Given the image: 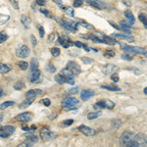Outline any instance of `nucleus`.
<instances>
[{
  "label": "nucleus",
  "mask_w": 147,
  "mask_h": 147,
  "mask_svg": "<svg viewBox=\"0 0 147 147\" xmlns=\"http://www.w3.org/2000/svg\"><path fill=\"white\" fill-rule=\"evenodd\" d=\"M80 106V101L75 97H69L62 102V107L66 111H71L74 109H78Z\"/></svg>",
  "instance_id": "f257e3e1"
},
{
  "label": "nucleus",
  "mask_w": 147,
  "mask_h": 147,
  "mask_svg": "<svg viewBox=\"0 0 147 147\" xmlns=\"http://www.w3.org/2000/svg\"><path fill=\"white\" fill-rule=\"evenodd\" d=\"M58 22L65 30H69V32H76V30H77L78 23L75 22V21L69 20V19H66V18H62V19H60Z\"/></svg>",
  "instance_id": "f03ea898"
},
{
  "label": "nucleus",
  "mask_w": 147,
  "mask_h": 147,
  "mask_svg": "<svg viewBox=\"0 0 147 147\" xmlns=\"http://www.w3.org/2000/svg\"><path fill=\"white\" fill-rule=\"evenodd\" d=\"M134 132L130 131V130H125L122 134L120 137V144L122 146H129L130 147V143H131L132 139L134 137Z\"/></svg>",
  "instance_id": "7ed1b4c3"
},
{
  "label": "nucleus",
  "mask_w": 147,
  "mask_h": 147,
  "mask_svg": "<svg viewBox=\"0 0 147 147\" xmlns=\"http://www.w3.org/2000/svg\"><path fill=\"white\" fill-rule=\"evenodd\" d=\"M120 47L122 50L127 51V53L129 54H139V55H146V50L141 47H136V46H129L127 44L120 43Z\"/></svg>",
  "instance_id": "20e7f679"
},
{
  "label": "nucleus",
  "mask_w": 147,
  "mask_h": 147,
  "mask_svg": "<svg viewBox=\"0 0 147 147\" xmlns=\"http://www.w3.org/2000/svg\"><path fill=\"white\" fill-rule=\"evenodd\" d=\"M146 144H147L146 134H138L136 136H134L131 143H130V147H142V146H146Z\"/></svg>",
  "instance_id": "39448f33"
},
{
  "label": "nucleus",
  "mask_w": 147,
  "mask_h": 147,
  "mask_svg": "<svg viewBox=\"0 0 147 147\" xmlns=\"http://www.w3.org/2000/svg\"><path fill=\"white\" fill-rule=\"evenodd\" d=\"M15 131V127L13 125H4V127H0V137L2 138H7L14 134Z\"/></svg>",
  "instance_id": "423d86ee"
},
{
  "label": "nucleus",
  "mask_w": 147,
  "mask_h": 147,
  "mask_svg": "<svg viewBox=\"0 0 147 147\" xmlns=\"http://www.w3.org/2000/svg\"><path fill=\"white\" fill-rule=\"evenodd\" d=\"M56 136V134L47 129H42L40 130V137L43 141H49L54 139Z\"/></svg>",
  "instance_id": "0eeeda50"
},
{
  "label": "nucleus",
  "mask_w": 147,
  "mask_h": 147,
  "mask_svg": "<svg viewBox=\"0 0 147 147\" xmlns=\"http://www.w3.org/2000/svg\"><path fill=\"white\" fill-rule=\"evenodd\" d=\"M67 69L73 74L74 76L80 75V72H82V70H80V67L79 64H77L76 62H73V61H71V62H69L67 64Z\"/></svg>",
  "instance_id": "6e6552de"
},
{
  "label": "nucleus",
  "mask_w": 147,
  "mask_h": 147,
  "mask_svg": "<svg viewBox=\"0 0 147 147\" xmlns=\"http://www.w3.org/2000/svg\"><path fill=\"white\" fill-rule=\"evenodd\" d=\"M30 48L27 45H21L19 48L16 50V55L20 58H27V57L30 55Z\"/></svg>",
  "instance_id": "1a4fd4ad"
},
{
  "label": "nucleus",
  "mask_w": 147,
  "mask_h": 147,
  "mask_svg": "<svg viewBox=\"0 0 147 147\" xmlns=\"http://www.w3.org/2000/svg\"><path fill=\"white\" fill-rule=\"evenodd\" d=\"M42 80L41 77V72L37 69V70L32 71V76H30V82L32 84H38Z\"/></svg>",
  "instance_id": "9d476101"
},
{
  "label": "nucleus",
  "mask_w": 147,
  "mask_h": 147,
  "mask_svg": "<svg viewBox=\"0 0 147 147\" xmlns=\"http://www.w3.org/2000/svg\"><path fill=\"white\" fill-rule=\"evenodd\" d=\"M118 69L119 68L116 65H113V64H106L105 66H103L102 72L104 73V75H111V74L117 72Z\"/></svg>",
  "instance_id": "9b49d317"
},
{
  "label": "nucleus",
  "mask_w": 147,
  "mask_h": 147,
  "mask_svg": "<svg viewBox=\"0 0 147 147\" xmlns=\"http://www.w3.org/2000/svg\"><path fill=\"white\" fill-rule=\"evenodd\" d=\"M79 129L82 134H84V136H92L96 134L95 129H91V127H86V125H80Z\"/></svg>",
  "instance_id": "f8f14e48"
},
{
  "label": "nucleus",
  "mask_w": 147,
  "mask_h": 147,
  "mask_svg": "<svg viewBox=\"0 0 147 147\" xmlns=\"http://www.w3.org/2000/svg\"><path fill=\"white\" fill-rule=\"evenodd\" d=\"M19 122H22V123H27V122H30L32 121V114L30 112H25V113H22L20 115H18L16 117Z\"/></svg>",
  "instance_id": "ddd939ff"
},
{
  "label": "nucleus",
  "mask_w": 147,
  "mask_h": 147,
  "mask_svg": "<svg viewBox=\"0 0 147 147\" xmlns=\"http://www.w3.org/2000/svg\"><path fill=\"white\" fill-rule=\"evenodd\" d=\"M58 41H59V43H60L63 47H65V48H68L69 46L73 45V43L71 42L70 38H69L67 35H62V36H59L58 37Z\"/></svg>",
  "instance_id": "4468645a"
},
{
  "label": "nucleus",
  "mask_w": 147,
  "mask_h": 147,
  "mask_svg": "<svg viewBox=\"0 0 147 147\" xmlns=\"http://www.w3.org/2000/svg\"><path fill=\"white\" fill-rule=\"evenodd\" d=\"M111 36L116 37V38H119V39L125 40V41H127V42H134V38L129 34L127 35V34H113Z\"/></svg>",
  "instance_id": "2eb2a0df"
},
{
  "label": "nucleus",
  "mask_w": 147,
  "mask_h": 147,
  "mask_svg": "<svg viewBox=\"0 0 147 147\" xmlns=\"http://www.w3.org/2000/svg\"><path fill=\"white\" fill-rule=\"evenodd\" d=\"M95 94V92L93 90H82L80 92V99L82 101H86L87 99H89Z\"/></svg>",
  "instance_id": "dca6fc26"
},
{
  "label": "nucleus",
  "mask_w": 147,
  "mask_h": 147,
  "mask_svg": "<svg viewBox=\"0 0 147 147\" xmlns=\"http://www.w3.org/2000/svg\"><path fill=\"white\" fill-rule=\"evenodd\" d=\"M35 97H27L26 100H24L20 105V109H26L27 107H28L30 105H32L34 103Z\"/></svg>",
  "instance_id": "f3484780"
},
{
  "label": "nucleus",
  "mask_w": 147,
  "mask_h": 147,
  "mask_svg": "<svg viewBox=\"0 0 147 147\" xmlns=\"http://www.w3.org/2000/svg\"><path fill=\"white\" fill-rule=\"evenodd\" d=\"M86 1V3H88L89 5L95 7L97 9H104L105 8V5H104L103 3H101V2L97 1V0H85Z\"/></svg>",
  "instance_id": "a211bd4d"
},
{
  "label": "nucleus",
  "mask_w": 147,
  "mask_h": 147,
  "mask_svg": "<svg viewBox=\"0 0 147 147\" xmlns=\"http://www.w3.org/2000/svg\"><path fill=\"white\" fill-rule=\"evenodd\" d=\"M102 41L105 42L106 44H109V45H115L118 42L116 41V39L112 36H107V35H103V38H102Z\"/></svg>",
  "instance_id": "6ab92c4d"
},
{
  "label": "nucleus",
  "mask_w": 147,
  "mask_h": 147,
  "mask_svg": "<svg viewBox=\"0 0 147 147\" xmlns=\"http://www.w3.org/2000/svg\"><path fill=\"white\" fill-rule=\"evenodd\" d=\"M125 18L127 19V23H129V25H134V22H136V19H134V14H132L129 10H127L125 12Z\"/></svg>",
  "instance_id": "aec40b11"
},
{
  "label": "nucleus",
  "mask_w": 147,
  "mask_h": 147,
  "mask_svg": "<svg viewBox=\"0 0 147 147\" xmlns=\"http://www.w3.org/2000/svg\"><path fill=\"white\" fill-rule=\"evenodd\" d=\"M38 94H42L41 89H30L26 93V97H36Z\"/></svg>",
  "instance_id": "412c9836"
},
{
  "label": "nucleus",
  "mask_w": 147,
  "mask_h": 147,
  "mask_svg": "<svg viewBox=\"0 0 147 147\" xmlns=\"http://www.w3.org/2000/svg\"><path fill=\"white\" fill-rule=\"evenodd\" d=\"M82 37H84V38H87V39H91L92 41H94V42H103L102 41V39L99 38L98 36H96V35H94V34H84L82 35Z\"/></svg>",
  "instance_id": "4be33fe9"
},
{
  "label": "nucleus",
  "mask_w": 147,
  "mask_h": 147,
  "mask_svg": "<svg viewBox=\"0 0 147 147\" xmlns=\"http://www.w3.org/2000/svg\"><path fill=\"white\" fill-rule=\"evenodd\" d=\"M10 70H11V68L9 67V66L0 63V74H1V75H5V74L9 73Z\"/></svg>",
  "instance_id": "5701e85b"
},
{
  "label": "nucleus",
  "mask_w": 147,
  "mask_h": 147,
  "mask_svg": "<svg viewBox=\"0 0 147 147\" xmlns=\"http://www.w3.org/2000/svg\"><path fill=\"white\" fill-rule=\"evenodd\" d=\"M101 88L104 89H107V90L110 91H119L120 90V87L119 86H116V85H101Z\"/></svg>",
  "instance_id": "b1692460"
},
{
  "label": "nucleus",
  "mask_w": 147,
  "mask_h": 147,
  "mask_svg": "<svg viewBox=\"0 0 147 147\" xmlns=\"http://www.w3.org/2000/svg\"><path fill=\"white\" fill-rule=\"evenodd\" d=\"M61 8L63 9V11L65 12L67 15L71 16V17H73L74 14H75V11H74V9L72 7H61Z\"/></svg>",
  "instance_id": "393cba45"
},
{
  "label": "nucleus",
  "mask_w": 147,
  "mask_h": 147,
  "mask_svg": "<svg viewBox=\"0 0 147 147\" xmlns=\"http://www.w3.org/2000/svg\"><path fill=\"white\" fill-rule=\"evenodd\" d=\"M37 68H38V61L36 58H32L30 61V69H32V71H34L37 70Z\"/></svg>",
  "instance_id": "a878e982"
},
{
  "label": "nucleus",
  "mask_w": 147,
  "mask_h": 147,
  "mask_svg": "<svg viewBox=\"0 0 147 147\" xmlns=\"http://www.w3.org/2000/svg\"><path fill=\"white\" fill-rule=\"evenodd\" d=\"M10 20V16L8 15H3V14H0V26L6 24L8 21Z\"/></svg>",
  "instance_id": "bb28decb"
},
{
  "label": "nucleus",
  "mask_w": 147,
  "mask_h": 147,
  "mask_svg": "<svg viewBox=\"0 0 147 147\" xmlns=\"http://www.w3.org/2000/svg\"><path fill=\"white\" fill-rule=\"evenodd\" d=\"M100 115H102L101 111H98V112H91V113H89L88 115H87V118H88V120H93V119L98 118Z\"/></svg>",
  "instance_id": "cd10ccee"
},
{
  "label": "nucleus",
  "mask_w": 147,
  "mask_h": 147,
  "mask_svg": "<svg viewBox=\"0 0 147 147\" xmlns=\"http://www.w3.org/2000/svg\"><path fill=\"white\" fill-rule=\"evenodd\" d=\"M104 102V106H105V108L107 109H113L115 107V103L112 102L111 100H108V99H105V100H103Z\"/></svg>",
  "instance_id": "c85d7f7f"
},
{
  "label": "nucleus",
  "mask_w": 147,
  "mask_h": 147,
  "mask_svg": "<svg viewBox=\"0 0 147 147\" xmlns=\"http://www.w3.org/2000/svg\"><path fill=\"white\" fill-rule=\"evenodd\" d=\"M22 23H23V25L28 28V25L30 24V19L28 18V16L23 15V16H22Z\"/></svg>",
  "instance_id": "c756f323"
},
{
  "label": "nucleus",
  "mask_w": 147,
  "mask_h": 147,
  "mask_svg": "<svg viewBox=\"0 0 147 147\" xmlns=\"http://www.w3.org/2000/svg\"><path fill=\"white\" fill-rule=\"evenodd\" d=\"M14 104H15V103H14L13 101H6V102H4V103H2L1 105H0V110H4V109L10 107V106H13Z\"/></svg>",
  "instance_id": "7c9ffc66"
},
{
  "label": "nucleus",
  "mask_w": 147,
  "mask_h": 147,
  "mask_svg": "<svg viewBox=\"0 0 147 147\" xmlns=\"http://www.w3.org/2000/svg\"><path fill=\"white\" fill-rule=\"evenodd\" d=\"M18 66L21 68V70H23V71H26L28 68V62H26V61H19Z\"/></svg>",
  "instance_id": "2f4dec72"
},
{
  "label": "nucleus",
  "mask_w": 147,
  "mask_h": 147,
  "mask_svg": "<svg viewBox=\"0 0 147 147\" xmlns=\"http://www.w3.org/2000/svg\"><path fill=\"white\" fill-rule=\"evenodd\" d=\"M24 87H25V84H24V82H17L15 84H14V88L16 89V90H21V89H23Z\"/></svg>",
  "instance_id": "473e14b6"
},
{
  "label": "nucleus",
  "mask_w": 147,
  "mask_h": 147,
  "mask_svg": "<svg viewBox=\"0 0 147 147\" xmlns=\"http://www.w3.org/2000/svg\"><path fill=\"white\" fill-rule=\"evenodd\" d=\"M50 51H51L52 56H54V57H58L61 53L60 49L57 48V47H52V48L50 49Z\"/></svg>",
  "instance_id": "72a5a7b5"
},
{
  "label": "nucleus",
  "mask_w": 147,
  "mask_h": 147,
  "mask_svg": "<svg viewBox=\"0 0 147 147\" xmlns=\"http://www.w3.org/2000/svg\"><path fill=\"white\" fill-rule=\"evenodd\" d=\"M8 39V34L4 32H0V43H3Z\"/></svg>",
  "instance_id": "f704fd0d"
},
{
  "label": "nucleus",
  "mask_w": 147,
  "mask_h": 147,
  "mask_svg": "<svg viewBox=\"0 0 147 147\" xmlns=\"http://www.w3.org/2000/svg\"><path fill=\"white\" fill-rule=\"evenodd\" d=\"M55 80L58 84H64L65 82V77H63L62 75H57V76H55Z\"/></svg>",
  "instance_id": "c9c22d12"
},
{
  "label": "nucleus",
  "mask_w": 147,
  "mask_h": 147,
  "mask_svg": "<svg viewBox=\"0 0 147 147\" xmlns=\"http://www.w3.org/2000/svg\"><path fill=\"white\" fill-rule=\"evenodd\" d=\"M80 26H82V27L88 28V30H93V28H94L93 26L90 25V24H88V23H86V22H84V21H82V22H80Z\"/></svg>",
  "instance_id": "e433bc0d"
},
{
  "label": "nucleus",
  "mask_w": 147,
  "mask_h": 147,
  "mask_svg": "<svg viewBox=\"0 0 147 147\" xmlns=\"http://www.w3.org/2000/svg\"><path fill=\"white\" fill-rule=\"evenodd\" d=\"M74 123V120H65L63 122H61V125L62 127H69V125H73Z\"/></svg>",
  "instance_id": "4c0bfd02"
},
{
  "label": "nucleus",
  "mask_w": 147,
  "mask_h": 147,
  "mask_svg": "<svg viewBox=\"0 0 147 147\" xmlns=\"http://www.w3.org/2000/svg\"><path fill=\"white\" fill-rule=\"evenodd\" d=\"M46 70L48 71L49 73H55L56 68L54 67L53 64H48V65H47V67H46Z\"/></svg>",
  "instance_id": "58836bf2"
},
{
  "label": "nucleus",
  "mask_w": 147,
  "mask_h": 147,
  "mask_svg": "<svg viewBox=\"0 0 147 147\" xmlns=\"http://www.w3.org/2000/svg\"><path fill=\"white\" fill-rule=\"evenodd\" d=\"M28 137V140L32 142H37L38 141V138H37L36 136H34V134H28L27 136Z\"/></svg>",
  "instance_id": "ea45409f"
},
{
  "label": "nucleus",
  "mask_w": 147,
  "mask_h": 147,
  "mask_svg": "<svg viewBox=\"0 0 147 147\" xmlns=\"http://www.w3.org/2000/svg\"><path fill=\"white\" fill-rule=\"evenodd\" d=\"M122 58L124 59V60H127V61H131L134 57H132V55H130L129 53H125V54H123Z\"/></svg>",
  "instance_id": "a19ab883"
},
{
  "label": "nucleus",
  "mask_w": 147,
  "mask_h": 147,
  "mask_svg": "<svg viewBox=\"0 0 147 147\" xmlns=\"http://www.w3.org/2000/svg\"><path fill=\"white\" fill-rule=\"evenodd\" d=\"M104 56L111 58V57H114V56H115V52L112 51V50H106L105 52H104Z\"/></svg>",
  "instance_id": "79ce46f5"
},
{
  "label": "nucleus",
  "mask_w": 147,
  "mask_h": 147,
  "mask_svg": "<svg viewBox=\"0 0 147 147\" xmlns=\"http://www.w3.org/2000/svg\"><path fill=\"white\" fill-rule=\"evenodd\" d=\"M82 60L84 64H92L93 63V60H92L91 58H88V57H82Z\"/></svg>",
  "instance_id": "37998d69"
},
{
  "label": "nucleus",
  "mask_w": 147,
  "mask_h": 147,
  "mask_svg": "<svg viewBox=\"0 0 147 147\" xmlns=\"http://www.w3.org/2000/svg\"><path fill=\"white\" fill-rule=\"evenodd\" d=\"M84 3V0H75L74 1V7H80Z\"/></svg>",
  "instance_id": "c03bdc74"
},
{
  "label": "nucleus",
  "mask_w": 147,
  "mask_h": 147,
  "mask_svg": "<svg viewBox=\"0 0 147 147\" xmlns=\"http://www.w3.org/2000/svg\"><path fill=\"white\" fill-rule=\"evenodd\" d=\"M111 75H112V76H111V80H112L113 82H117L118 80H119V76H118L117 74H114L113 73V74H111Z\"/></svg>",
  "instance_id": "a18cd8bd"
},
{
  "label": "nucleus",
  "mask_w": 147,
  "mask_h": 147,
  "mask_svg": "<svg viewBox=\"0 0 147 147\" xmlns=\"http://www.w3.org/2000/svg\"><path fill=\"white\" fill-rule=\"evenodd\" d=\"M10 1V3L12 4V6H13V8L15 9H19V4H18V1H16V0H9Z\"/></svg>",
  "instance_id": "49530a36"
},
{
  "label": "nucleus",
  "mask_w": 147,
  "mask_h": 147,
  "mask_svg": "<svg viewBox=\"0 0 147 147\" xmlns=\"http://www.w3.org/2000/svg\"><path fill=\"white\" fill-rule=\"evenodd\" d=\"M41 102H42V104H43L44 106H49V105H50V104H51V101L49 100L48 98H44V99H42Z\"/></svg>",
  "instance_id": "de8ad7c7"
},
{
  "label": "nucleus",
  "mask_w": 147,
  "mask_h": 147,
  "mask_svg": "<svg viewBox=\"0 0 147 147\" xmlns=\"http://www.w3.org/2000/svg\"><path fill=\"white\" fill-rule=\"evenodd\" d=\"M139 20H140L141 22L144 24V27L146 28V17H145V16L140 14V15H139Z\"/></svg>",
  "instance_id": "09e8293b"
},
{
  "label": "nucleus",
  "mask_w": 147,
  "mask_h": 147,
  "mask_svg": "<svg viewBox=\"0 0 147 147\" xmlns=\"http://www.w3.org/2000/svg\"><path fill=\"white\" fill-rule=\"evenodd\" d=\"M32 141H25V142H23V143H21L20 145V147H23V146H28V147H30V146H32Z\"/></svg>",
  "instance_id": "8fccbe9b"
},
{
  "label": "nucleus",
  "mask_w": 147,
  "mask_h": 147,
  "mask_svg": "<svg viewBox=\"0 0 147 147\" xmlns=\"http://www.w3.org/2000/svg\"><path fill=\"white\" fill-rule=\"evenodd\" d=\"M78 91H79V88H78V87L69 89V93L70 94H76V93H78Z\"/></svg>",
  "instance_id": "3c124183"
},
{
  "label": "nucleus",
  "mask_w": 147,
  "mask_h": 147,
  "mask_svg": "<svg viewBox=\"0 0 147 147\" xmlns=\"http://www.w3.org/2000/svg\"><path fill=\"white\" fill-rule=\"evenodd\" d=\"M39 34H40V37H43L44 36V28L42 27H39Z\"/></svg>",
  "instance_id": "603ef678"
},
{
  "label": "nucleus",
  "mask_w": 147,
  "mask_h": 147,
  "mask_svg": "<svg viewBox=\"0 0 147 147\" xmlns=\"http://www.w3.org/2000/svg\"><path fill=\"white\" fill-rule=\"evenodd\" d=\"M30 40H32V45H34V46L36 45V39H35V37L34 36V35H32V36H30Z\"/></svg>",
  "instance_id": "864d4df0"
},
{
  "label": "nucleus",
  "mask_w": 147,
  "mask_h": 147,
  "mask_svg": "<svg viewBox=\"0 0 147 147\" xmlns=\"http://www.w3.org/2000/svg\"><path fill=\"white\" fill-rule=\"evenodd\" d=\"M36 3L38 4V5H45L46 1L45 0H36Z\"/></svg>",
  "instance_id": "5fc2aeb1"
},
{
  "label": "nucleus",
  "mask_w": 147,
  "mask_h": 147,
  "mask_svg": "<svg viewBox=\"0 0 147 147\" xmlns=\"http://www.w3.org/2000/svg\"><path fill=\"white\" fill-rule=\"evenodd\" d=\"M40 12H41V13H43L44 15H46V16H50V14H49V12L47 11V10H45V9H40Z\"/></svg>",
  "instance_id": "6e6d98bb"
},
{
  "label": "nucleus",
  "mask_w": 147,
  "mask_h": 147,
  "mask_svg": "<svg viewBox=\"0 0 147 147\" xmlns=\"http://www.w3.org/2000/svg\"><path fill=\"white\" fill-rule=\"evenodd\" d=\"M52 1L55 2L56 4H58L60 7H62V5H63V3H62V1H61V0H52Z\"/></svg>",
  "instance_id": "4d7b16f0"
},
{
  "label": "nucleus",
  "mask_w": 147,
  "mask_h": 147,
  "mask_svg": "<svg viewBox=\"0 0 147 147\" xmlns=\"http://www.w3.org/2000/svg\"><path fill=\"white\" fill-rule=\"evenodd\" d=\"M75 44H76V46H78V47H82V44L84 43H82V42H80V41H76Z\"/></svg>",
  "instance_id": "13d9d810"
},
{
  "label": "nucleus",
  "mask_w": 147,
  "mask_h": 147,
  "mask_svg": "<svg viewBox=\"0 0 147 147\" xmlns=\"http://www.w3.org/2000/svg\"><path fill=\"white\" fill-rule=\"evenodd\" d=\"M82 47H84V48L86 51H89V48H88V47H87L86 45H85V44H82Z\"/></svg>",
  "instance_id": "bf43d9fd"
},
{
  "label": "nucleus",
  "mask_w": 147,
  "mask_h": 147,
  "mask_svg": "<svg viewBox=\"0 0 147 147\" xmlns=\"http://www.w3.org/2000/svg\"><path fill=\"white\" fill-rule=\"evenodd\" d=\"M53 38H54V34H52L50 35V38H48V40H49V41H51V40L53 39Z\"/></svg>",
  "instance_id": "052dcab7"
},
{
  "label": "nucleus",
  "mask_w": 147,
  "mask_h": 147,
  "mask_svg": "<svg viewBox=\"0 0 147 147\" xmlns=\"http://www.w3.org/2000/svg\"><path fill=\"white\" fill-rule=\"evenodd\" d=\"M2 94H3V90H2V89L0 88V96H2Z\"/></svg>",
  "instance_id": "680f3d73"
},
{
  "label": "nucleus",
  "mask_w": 147,
  "mask_h": 147,
  "mask_svg": "<svg viewBox=\"0 0 147 147\" xmlns=\"http://www.w3.org/2000/svg\"><path fill=\"white\" fill-rule=\"evenodd\" d=\"M3 120V115H0V122Z\"/></svg>",
  "instance_id": "e2e57ef3"
},
{
  "label": "nucleus",
  "mask_w": 147,
  "mask_h": 147,
  "mask_svg": "<svg viewBox=\"0 0 147 147\" xmlns=\"http://www.w3.org/2000/svg\"><path fill=\"white\" fill-rule=\"evenodd\" d=\"M146 90H147V88H146V87H145V88H144V94H146V93H147V92H146Z\"/></svg>",
  "instance_id": "0e129e2a"
}]
</instances>
